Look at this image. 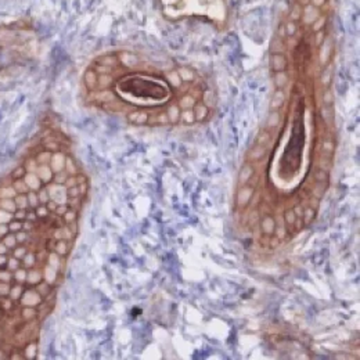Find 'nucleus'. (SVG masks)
I'll use <instances>...</instances> for the list:
<instances>
[{
    "label": "nucleus",
    "mask_w": 360,
    "mask_h": 360,
    "mask_svg": "<svg viewBox=\"0 0 360 360\" xmlns=\"http://www.w3.org/2000/svg\"><path fill=\"white\" fill-rule=\"evenodd\" d=\"M195 74L187 67H179L171 71L167 77L150 75L143 72H132L121 77L117 82L111 81L94 71L89 70L85 75L86 88L96 84L115 82L114 96L121 98L124 103L135 105H160L168 101L172 96V90L179 89L183 84L194 82Z\"/></svg>",
    "instance_id": "nucleus-1"
},
{
    "label": "nucleus",
    "mask_w": 360,
    "mask_h": 360,
    "mask_svg": "<svg viewBox=\"0 0 360 360\" xmlns=\"http://www.w3.org/2000/svg\"><path fill=\"white\" fill-rule=\"evenodd\" d=\"M167 18L176 21L183 18H202L212 24H225L227 8L225 0H161Z\"/></svg>",
    "instance_id": "nucleus-2"
},
{
    "label": "nucleus",
    "mask_w": 360,
    "mask_h": 360,
    "mask_svg": "<svg viewBox=\"0 0 360 360\" xmlns=\"http://www.w3.org/2000/svg\"><path fill=\"white\" fill-rule=\"evenodd\" d=\"M265 155H266V148H265L264 146L257 144V146L252 148L250 157H251V160H254V161H261Z\"/></svg>",
    "instance_id": "nucleus-3"
},
{
    "label": "nucleus",
    "mask_w": 360,
    "mask_h": 360,
    "mask_svg": "<svg viewBox=\"0 0 360 360\" xmlns=\"http://www.w3.org/2000/svg\"><path fill=\"white\" fill-rule=\"evenodd\" d=\"M252 174H254V171H252V168L251 167H244V169L241 171V174H240V181L241 183H247L250 178H252Z\"/></svg>",
    "instance_id": "nucleus-4"
},
{
    "label": "nucleus",
    "mask_w": 360,
    "mask_h": 360,
    "mask_svg": "<svg viewBox=\"0 0 360 360\" xmlns=\"http://www.w3.org/2000/svg\"><path fill=\"white\" fill-rule=\"evenodd\" d=\"M315 176L317 181H327V179H328V174L326 171H323V169L317 171Z\"/></svg>",
    "instance_id": "nucleus-5"
},
{
    "label": "nucleus",
    "mask_w": 360,
    "mask_h": 360,
    "mask_svg": "<svg viewBox=\"0 0 360 360\" xmlns=\"http://www.w3.org/2000/svg\"><path fill=\"white\" fill-rule=\"evenodd\" d=\"M314 215H315L314 210H307V211H305V219H304V221L308 224V222H309V218L312 219V218H314Z\"/></svg>",
    "instance_id": "nucleus-6"
}]
</instances>
